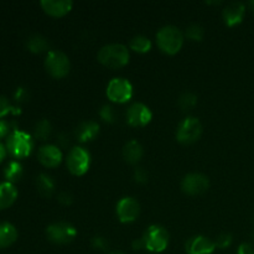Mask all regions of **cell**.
<instances>
[{
	"instance_id": "1",
	"label": "cell",
	"mask_w": 254,
	"mask_h": 254,
	"mask_svg": "<svg viewBox=\"0 0 254 254\" xmlns=\"http://www.w3.org/2000/svg\"><path fill=\"white\" fill-rule=\"evenodd\" d=\"M128 47L122 44H109L99 50L97 59L108 68H122L129 62Z\"/></svg>"
},
{
	"instance_id": "2",
	"label": "cell",
	"mask_w": 254,
	"mask_h": 254,
	"mask_svg": "<svg viewBox=\"0 0 254 254\" xmlns=\"http://www.w3.org/2000/svg\"><path fill=\"white\" fill-rule=\"evenodd\" d=\"M34 139L26 131L14 129L6 138V150L16 159L27 158L34 149Z\"/></svg>"
},
{
	"instance_id": "3",
	"label": "cell",
	"mask_w": 254,
	"mask_h": 254,
	"mask_svg": "<svg viewBox=\"0 0 254 254\" xmlns=\"http://www.w3.org/2000/svg\"><path fill=\"white\" fill-rule=\"evenodd\" d=\"M158 46L164 54L175 55L181 50L184 45V35L180 29L173 25L161 27L156 34Z\"/></svg>"
},
{
	"instance_id": "4",
	"label": "cell",
	"mask_w": 254,
	"mask_h": 254,
	"mask_svg": "<svg viewBox=\"0 0 254 254\" xmlns=\"http://www.w3.org/2000/svg\"><path fill=\"white\" fill-rule=\"evenodd\" d=\"M144 248L149 252L161 253L168 248L169 232L160 225H151L141 236Z\"/></svg>"
},
{
	"instance_id": "5",
	"label": "cell",
	"mask_w": 254,
	"mask_h": 254,
	"mask_svg": "<svg viewBox=\"0 0 254 254\" xmlns=\"http://www.w3.org/2000/svg\"><path fill=\"white\" fill-rule=\"evenodd\" d=\"M202 134V124L196 117H186L180 122L176 130V139L179 143L190 145L196 143Z\"/></svg>"
},
{
	"instance_id": "6",
	"label": "cell",
	"mask_w": 254,
	"mask_h": 254,
	"mask_svg": "<svg viewBox=\"0 0 254 254\" xmlns=\"http://www.w3.org/2000/svg\"><path fill=\"white\" fill-rule=\"evenodd\" d=\"M45 68L54 78H64L68 74L71 68L68 56L59 50L49 51L45 59Z\"/></svg>"
},
{
	"instance_id": "7",
	"label": "cell",
	"mask_w": 254,
	"mask_h": 254,
	"mask_svg": "<svg viewBox=\"0 0 254 254\" xmlns=\"http://www.w3.org/2000/svg\"><path fill=\"white\" fill-rule=\"evenodd\" d=\"M66 164L72 175L82 176L91 166V154L82 146H74L67 155Z\"/></svg>"
},
{
	"instance_id": "8",
	"label": "cell",
	"mask_w": 254,
	"mask_h": 254,
	"mask_svg": "<svg viewBox=\"0 0 254 254\" xmlns=\"http://www.w3.org/2000/svg\"><path fill=\"white\" fill-rule=\"evenodd\" d=\"M107 97L114 103L123 104L127 103L133 97V84L126 78L116 77L111 79V82L107 86Z\"/></svg>"
},
{
	"instance_id": "9",
	"label": "cell",
	"mask_w": 254,
	"mask_h": 254,
	"mask_svg": "<svg viewBox=\"0 0 254 254\" xmlns=\"http://www.w3.org/2000/svg\"><path fill=\"white\" fill-rule=\"evenodd\" d=\"M46 236L52 243L66 245L76 238L77 230L73 225L68 222H56L47 226Z\"/></svg>"
},
{
	"instance_id": "10",
	"label": "cell",
	"mask_w": 254,
	"mask_h": 254,
	"mask_svg": "<svg viewBox=\"0 0 254 254\" xmlns=\"http://www.w3.org/2000/svg\"><path fill=\"white\" fill-rule=\"evenodd\" d=\"M210 188V181L208 178L200 173L188 174L181 181V189L186 195L196 196L206 192Z\"/></svg>"
},
{
	"instance_id": "11",
	"label": "cell",
	"mask_w": 254,
	"mask_h": 254,
	"mask_svg": "<svg viewBox=\"0 0 254 254\" xmlns=\"http://www.w3.org/2000/svg\"><path fill=\"white\" fill-rule=\"evenodd\" d=\"M153 119V113L150 108L144 103H133L127 111V122L129 126L141 128V127L148 126Z\"/></svg>"
},
{
	"instance_id": "12",
	"label": "cell",
	"mask_w": 254,
	"mask_h": 254,
	"mask_svg": "<svg viewBox=\"0 0 254 254\" xmlns=\"http://www.w3.org/2000/svg\"><path fill=\"white\" fill-rule=\"evenodd\" d=\"M140 213V205L134 197L121 198L117 203V216L122 223H130L138 218Z\"/></svg>"
},
{
	"instance_id": "13",
	"label": "cell",
	"mask_w": 254,
	"mask_h": 254,
	"mask_svg": "<svg viewBox=\"0 0 254 254\" xmlns=\"http://www.w3.org/2000/svg\"><path fill=\"white\" fill-rule=\"evenodd\" d=\"M37 159L46 168H56L61 164L64 155H62V151L59 146L47 144V145H42L39 149Z\"/></svg>"
},
{
	"instance_id": "14",
	"label": "cell",
	"mask_w": 254,
	"mask_h": 254,
	"mask_svg": "<svg viewBox=\"0 0 254 254\" xmlns=\"http://www.w3.org/2000/svg\"><path fill=\"white\" fill-rule=\"evenodd\" d=\"M215 250V242L205 236H193L186 242L188 254H212Z\"/></svg>"
},
{
	"instance_id": "15",
	"label": "cell",
	"mask_w": 254,
	"mask_h": 254,
	"mask_svg": "<svg viewBox=\"0 0 254 254\" xmlns=\"http://www.w3.org/2000/svg\"><path fill=\"white\" fill-rule=\"evenodd\" d=\"M71 0H42L41 7L46 14L54 17H62L72 10Z\"/></svg>"
},
{
	"instance_id": "16",
	"label": "cell",
	"mask_w": 254,
	"mask_h": 254,
	"mask_svg": "<svg viewBox=\"0 0 254 254\" xmlns=\"http://www.w3.org/2000/svg\"><path fill=\"white\" fill-rule=\"evenodd\" d=\"M246 14V5L240 1L230 2L223 10V20L228 27L241 24Z\"/></svg>"
},
{
	"instance_id": "17",
	"label": "cell",
	"mask_w": 254,
	"mask_h": 254,
	"mask_svg": "<svg viewBox=\"0 0 254 254\" xmlns=\"http://www.w3.org/2000/svg\"><path fill=\"white\" fill-rule=\"evenodd\" d=\"M99 133V124L94 121L82 122L76 128V138L81 143H87L91 141L98 135Z\"/></svg>"
},
{
	"instance_id": "18",
	"label": "cell",
	"mask_w": 254,
	"mask_h": 254,
	"mask_svg": "<svg viewBox=\"0 0 254 254\" xmlns=\"http://www.w3.org/2000/svg\"><path fill=\"white\" fill-rule=\"evenodd\" d=\"M17 198V189L14 184L1 181L0 183V210L10 207Z\"/></svg>"
},
{
	"instance_id": "19",
	"label": "cell",
	"mask_w": 254,
	"mask_h": 254,
	"mask_svg": "<svg viewBox=\"0 0 254 254\" xmlns=\"http://www.w3.org/2000/svg\"><path fill=\"white\" fill-rule=\"evenodd\" d=\"M144 155V149L141 144L136 140H130L124 145L123 158L129 164H138Z\"/></svg>"
},
{
	"instance_id": "20",
	"label": "cell",
	"mask_w": 254,
	"mask_h": 254,
	"mask_svg": "<svg viewBox=\"0 0 254 254\" xmlns=\"http://www.w3.org/2000/svg\"><path fill=\"white\" fill-rule=\"evenodd\" d=\"M17 240V230L10 222H0V248H6Z\"/></svg>"
},
{
	"instance_id": "21",
	"label": "cell",
	"mask_w": 254,
	"mask_h": 254,
	"mask_svg": "<svg viewBox=\"0 0 254 254\" xmlns=\"http://www.w3.org/2000/svg\"><path fill=\"white\" fill-rule=\"evenodd\" d=\"M36 188L42 197L49 198L54 195L55 188H56V186H55V181L51 176L47 175V174L41 173L36 178Z\"/></svg>"
},
{
	"instance_id": "22",
	"label": "cell",
	"mask_w": 254,
	"mask_h": 254,
	"mask_svg": "<svg viewBox=\"0 0 254 254\" xmlns=\"http://www.w3.org/2000/svg\"><path fill=\"white\" fill-rule=\"evenodd\" d=\"M4 178L6 179L7 183H16L24 175V168H22L21 163L17 160H11L6 164L4 168Z\"/></svg>"
},
{
	"instance_id": "23",
	"label": "cell",
	"mask_w": 254,
	"mask_h": 254,
	"mask_svg": "<svg viewBox=\"0 0 254 254\" xmlns=\"http://www.w3.org/2000/svg\"><path fill=\"white\" fill-rule=\"evenodd\" d=\"M27 49L30 50L34 54H42V52L47 51L50 47L49 41L46 40V37H44L42 35L35 34L27 39L26 42Z\"/></svg>"
},
{
	"instance_id": "24",
	"label": "cell",
	"mask_w": 254,
	"mask_h": 254,
	"mask_svg": "<svg viewBox=\"0 0 254 254\" xmlns=\"http://www.w3.org/2000/svg\"><path fill=\"white\" fill-rule=\"evenodd\" d=\"M129 47L134 52H138V54H146V52H149L151 50L153 44H151L149 37L144 36V35H138V36H134L130 40Z\"/></svg>"
},
{
	"instance_id": "25",
	"label": "cell",
	"mask_w": 254,
	"mask_h": 254,
	"mask_svg": "<svg viewBox=\"0 0 254 254\" xmlns=\"http://www.w3.org/2000/svg\"><path fill=\"white\" fill-rule=\"evenodd\" d=\"M52 131V126L47 119H41V121L37 122L35 124L34 128V136L35 139H39V140H47L49 136L51 135Z\"/></svg>"
},
{
	"instance_id": "26",
	"label": "cell",
	"mask_w": 254,
	"mask_h": 254,
	"mask_svg": "<svg viewBox=\"0 0 254 254\" xmlns=\"http://www.w3.org/2000/svg\"><path fill=\"white\" fill-rule=\"evenodd\" d=\"M178 103L183 111H191L197 104V97L191 92H185L179 97Z\"/></svg>"
},
{
	"instance_id": "27",
	"label": "cell",
	"mask_w": 254,
	"mask_h": 254,
	"mask_svg": "<svg viewBox=\"0 0 254 254\" xmlns=\"http://www.w3.org/2000/svg\"><path fill=\"white\" fill-rule=\"evenodd\" d=\"M9 113L20 114L21 109H20V107L14 106L5 96H0V118L7 116Z\"/></svg>"
},
{
	"instance_id": "28",
	"label": "cell",
	"mask_w": 254,
	"mask_h": 254,
	"mask_svg": "<svg viewBox=\"0 0 254 254\" xmlns=\"http://www.w3.org/2000/svg\"><path fill=\"white\" fill-rule=\"evenodd\" d=\"M185 35L191 41H201L205 36V29L198 24H191L186 27Z\"/></svg>"
},
{
	"instance_id": "29",
	"label": "cell",
	"mask_w": 254,
	"mask_h": 254,
	"mask_svg": "<svg viewBox=\"0 0 254 254\" xmlns=\"http://www.w3.org/2000/svg\"><path fill=\"white\" fill-rule=\"evenodd\" d=\"M99 117L103 119L106 123H114L116 122V111L109 104H104L101 109H99Z\"/></svg>"
},
{
	"instance_id": "30",
	"label": "cell",
	"mask_w": 254,
	"mask_h": 254,
	"mask_svg": "<svg viewBox=\"0 0 254 254\" xmlns=\"http://www.w3.org/2000/svg\"><path fill=\"white\" fill-rule=\"evenodd\" d=\"M232 240L233 238L230 233H227V232L221 233V235L216 238L215 245H216V247L221 248V250H225V248L230 247L231 243H232Z\"/></svg>"
},
{
	"instance_id": "31",
	"label": "cell",
	"mask_w": 254,
	"mask_h": 254,
	"mask_svg": "<svg viewBox=\"0 0 254 254\" xmlns=\"http://www.w3.org/2000/svg\"><path fill=\"white\" fill-rule=\"evenodd\" d=\"M92 247L94 250H98V251H107L109 247V242L107 241L106 237L103 236H96V237L92 238Z\"/></svg>"
},
{
	"instance_id": "32",
	"label": "cell",
	"mask_w": 254,
	"mask_h": 254,
	"mask_svg": "<svg viewBox=\"0 0 254 254\" xmlns=\"http://www.w3.org/2000/svg\"><path fill=\"white\" fill-rule=\"evenodd\" d=\"M134 180L138 184H145L149 180V174L148 171L144 168H136L134 170Z\"/></svg>"
},
{
	"instance_id": "33",
	"label": "cell",
	"mask_w": 254,
	"mask_h": 254,
	"mask_svg": "<svg viewBox=\"0 0 254 254\" xmlns=\"http://www.w3.org/2000/svg\"><path fill=\"white\" fill-rule=\"evenodd\" d=\"M57 201H59L61 205L69 206L73 202V196H72V193L67 192V191H62V192H60L59 195H57Z\"/></svg>"
},
{
	"instance_id": "34",
	"label": "cell",
	"mask_w": 254,
	"mask_h": 254,
	"mask_svg": "<svg viewBox=\"0 0 254 254\" xmlns=\"http://www.w3.org/2000/svg\"><path fill=\"white\" fill-rule=\"evenodd\" d=\"M29 91L26 88H24V87H19L14 93V98L16 102H26L29 99Z\"/></svg>"
},
{
	"instance_id": "35",
	"label": "cell",
	"mask_w": 254,
	"mask_h": 254,
	"mask_svg": "<svg viewBox=\"0 0 254 254\" xmlns=\"http://www.w3.org/2000/svg\"><path fill=\"white\" fill-rule=\"evenodd\" d=\"M11 128H10V124L7 123L4 119H0V139L5 138V136H9L11 133Z\"/></svg>"
},
{
	"instance_id": "36",
	"label": "cell",
	"mask_w": 254,
	"mask_h": 254,
	"mask_svg": "<svg viewBox=\"0 0 254 254\" xmlns=\"http://www.w3.org/2000/svg\"><path fill=\"white\" fill-rule=\"evenodd\" d=\"M57 144H59V148L60 149H64L69 145V136L67 135L66 133H60L57 135Z\"/></svg>"
},
{
	"instance_id": "37",
	"label": "cell",
	"mask_w": 254,
	"mask_h": 254,
	"mask_svg": "<svg viewBox=\"0 0 254 254\" xmlns=\"http://www.w3.org/2000/svg\"><path fill=\"white\" fill-rule=\"evenodd\" d=\"M237 254H254V246L251 243H242L238 247Z\"/></svg>"
},
{
	"instance_id": "38",
	"label": "cell",
	"mask_w": 254,
	"mask_h": 254,
	"mask_svg": "<svg viewBox=\"0 0 254 254\" xmlns=\"http://www.w3.org/2000/svg\"><path fill=\"white\" fill-rule=\"evenodd\" d=\"M133 248H134V250H143V248H144L143 240H141V238H138V240L134 241V242H133Z\"/></svg>"
},
{
	"instance_id": "39",
	"label": "cell",
	"mask_w": 254,
	"mask_h": 254,
	"mask_svg": "<svg viewBox=\"0 0 254 254\" xmlns=\"http://www.w3.org/2000/svg\"><path fill=\"white\" fill-rule=\"evenodd\" d=\"M6 153H7L6 146H5L2 143H0V163H1V161L5 159V156H6Z\"/></svg>"
},
{
	"instance_id": "40",
	"label": "cell",
	"mask_w": 254,
	"mask_h": 254,
	"mask_svg": "<svg viewBox=\"0 0 254 254\" xmlns=\"http://www.w3.org/2000/svg\"><path fill=\"white\" fill-rule=\"evenodd\" d=\"M248 6H250V9L254 12V0H252V1L248 2Z\"/></svg>"
},
{
	"instance_id": "41",
	"label": "cell",
	"mask_w": 254,
	"mask_h": 254,
	"mask_svg": "<svg viewBox=\"0 0 254 254\" xmlns=\"http://www.w3.org/2000/svg\"><path fill=\"white\" fill-rule=\"evenodd\" d=\"M109 254H124V253L121 252V251H113V252H111Z\"/></svg>"
},
{
	"instance_id": "42",
	"label": "cell",
	"mask_w": 254,
	"mask_h": 254,
	"mask_svg": "<svg viewBox=\"0 0 254 254\" xmlns=\"http://www.w3.org/2000/svg\"><path fill=\"white\" fill-rule=\"evenodd\" d=\"M252 238H253V240H254V231H253V232H252Z\"/></svg>"
}]
</instances>
